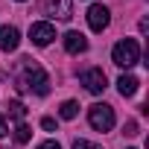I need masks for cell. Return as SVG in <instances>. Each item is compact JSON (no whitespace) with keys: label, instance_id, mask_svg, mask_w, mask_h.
Instances as JSON below:
<instances>
[{"label":"cell","instance_id":"cell-1","mask_svg":"<svg viewBox=\"0 0 149 149\" xmlns=\"http://www.w3.org/2000/svg\"><path fill=\"white\" fill-rule=\"evenodd\" d=\"M18 91H21V94L35 91L38 97H47V94H50V76H47L32 58H24V76L18 79Z\"/></svg>","mask_w":149,"mask_h":149},{"label":"cell","instance_id":"cell-2","mask_svg":"<svg viewBox=\"0 0 149 149\" xmlns=\"http://www.w3.org/2000/svg\"><path fill=\"white\" fill-rule=\"evenodd\" d=\"M111 58H114L117 67H132V64H137V58H140V44H137L134 38H123L120 44H114Z\"/></svg>","mask_w":149,"mask_h":149},{"label":"cell","instance_id":"cell-3","mask_svg":"<svg viewBox=\"0 0 149 149\" xmlns=\"http://www.w3.org/2000/svg\"><path fill=\"white\" fill-rule=\"evenodd\" d=\"M88 120L97 132H111L114 129V108L105 105V102H97V105L88 108Z\"/></svg>","mask_w":149,"mask_h":149},{"label":"cell","instance_id":"cell-4","mask_svg":"<svg viewBox=\"0 0 149 149\" xmlns=\"http://www.w3.org/2000/svg\"><path fill=\"white\" fill-rule=\"evenodd\" d=\"M53 38H56V29H53V24H47V21H38V24H32V26H29V41H32L35 47H47Z\"/></svg>","mask_w":149,"mask_h":149},{"label":"cell","instance_id":"cell-5","mask_svg":"<svg viewBox=\"0 0 149 149\" xmlns=\"http://www.w3.org/2000/svg\"><path fill=\"white\" fill-rule=\"evenodd\" d=\"M82 85H85L91 94H102V91L108 88V79H105V73H102L100 67H88V70L82 73Z\"/></svg>","mask_w":149,"mask_h":149},{"label":"cell","instance_id":"cell-6","mask_svg":"<svg viewBox=\"0 0 149 149\" xmlns=\"http://www.w3.org/2000/svg\"><path fill=\"white\" fill-rule=\"evenodd\" d=\"M108 21H111V12H108V6H102V3H94V6L88 9V26H91L94 32H102V29L108 26Z\"/></svg>","mask_w":149,"mask_h":149},{"label":"cell","instance_id":"cell-7","mask_svg":"<svg viewBox=\"0 0 149 149\" xmlns=\"http://www.w3.org/2000/svg\"><path fill=\"white\" fill-rule=\"evenodd\" d=\"M64 50L73 53V56H76V53H85V50H88V38H85L82 32H76V29H70V32L64 35Z\"/></svg>","mask_w":149,"mask_h":149},{"label":"cell","instance_id":"cell-8","mask_svg":"<svg viewBox=\"0 0 149 149\" xmlns=\"http://www.w3.org/2000/svg\"><path fill=\"white\" fill-rule=\"evenodd\" d=\"M18 44H21V32L15 26H0V50L12 53V50H18Z\"/></svg>","mask_w":149,"mask_h":149},{"label":"cell","instance_id":"cell-9","mask_svg":"<svg viewBox=\"0 0 149 149\" xmlns=\"http://www.w3.org/2000/svg\"><path fill=\"white\" fill-rule=\"evenodd\" d=\"M47 12L58 21H70L73 18V6H70V0H47Z\"/></svg>","mask_w":149,"mask_h":149},{"label":"cell","instance_id":"cell-10","mask_svg":"<svg viewBox=\"0 0 149 149\" xmlns=\"http://www.w3.org/2000/svg\"><path fill=\"white\" fill-rule=\"evenodd\" d=\"M137 85H140V82H137V76H132V73H123V76L117 79V91H120L123 97H132V94L137 91Z\"/></svg>","mask_w":149,"mask_h":149},{"label":"cell","instance_id":"cell-11","mask_svg":"<svg viewBox=\"0 0 149 149\" xmlns=\"http://www.w3.org/2000/svg\"><path fill=\"white\" fill-rule=\"evenodd\" d=\"M6 111H9V117H12L15 123H24V117H26V108H24V102H18V100H15V102H9V105H6Z\"/></svg>","mask_w":149,"mask_h":149},{"label":"cell","instance_id":"cell-12","mask_svg":"<svg viewBox=\"0 0 149 149\" xmlns=\"http://www.w3.org/2000/svg\"><path fill=\"white\" fill-rule=\"evenodd\" d=\"M58 114L64 117V120H73L79 114V102H73V100H67V102H61V108H58Z\"/></svg>","mask_w":149,"mask_h":149},{"label":"cell","instance_id":"cell-13","mask_svg":"<svg viewBox=\"0 0 149 149\" xmlns=\"http://www.w3.org/2000/svg\"><path fill=\"white\" fill-rule=\"evenodd\" d=\"M29 137H32L29 126H26V123H18V126H15V140H18V143H26Z\"/></svg>","mask_w":149,"mask_h":149},{"label":"cell","instance_id":"cell-14","mask_svg":"<svg viewBox=\"0 0 149 149\" xmlns=\"http://www.w3.org/2000/svg\"><path fill=\"white\" fill-rule=\"evenodd\" d=\"M73 149H100V146L91 143V140H82V137H79V140H73Z\"/></svg>","mask_w":149,"mask_h":149},{"label":"cell","instance_id":"cell-15","mask_svg":"<svg viewBox=\"0 0 149 149\" xmlns=\"http://www.w3.org/2000/svg\"><path fill=\"white\" fill-rule=\"evenodd\" d=\"M41 126H44L47 132H56V120H53V117H44V120H41Z\"/></svg>","mask_w":149,"mask_h":149},{"label":"cell","instance_id":"cell-16","mask_svg":"<svg viewBox=\"0 0 149 149\" xmlns=\"http://www.w3.org/2000/svg\"><path fill=\"white\" fill-rule=\"evenodd\" d=\"M123 132H126V134H129V137H132V134H137V123H134V120H129V123H126V129H123Z\"/></svg>","mask_w":149,"mask_h":149},{"label":"cell","instance_id":"cell-17","mask_svg":"<svg viewBox=\"0 0 149 149\" xmlns=\"http://www.w3.org/2000/svg\"><path fill=\"white\" fill-rule=\"evenodd\" d=\"M35 149H61V146H58L56 140H44V143H38Z\"/></svg>","mask_w":149,"mask_h":149},{"label":"cell","instance_id":"cell-18","mask_svg":"<svg viewBox=\"0 0 149 149\" xmlns=\"http://www.w3.org/2000/svg\"><path fill=\"white\" fill-rule=\"evenodd\" d=\"M9 134V126H6V120H3V114H0V137H6Z\"/></svg>","mask_w":149,"mask_h":149}]
</instances>
